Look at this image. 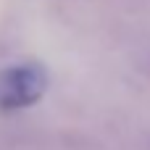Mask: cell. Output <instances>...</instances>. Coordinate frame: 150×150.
I'll list each match as a JSON object with an SVG mask.
<instances>
[{
    "label": "cell",
    "instance_id": "6da1fadb",
    "mask_svg": "<svg viewBox=\"0 0 150 150\" xmlns=\"http://www.w3.org/2000/svg\"><path fill=\"white\" fill-rule=\"evenodd\" d=\"M47 90V74L42 66L21 63L11 69H0V111L26 108L42 98Z\"/></svg>",
    "mask_w": 150,
    "mask_h": 150
}]
</instances>
